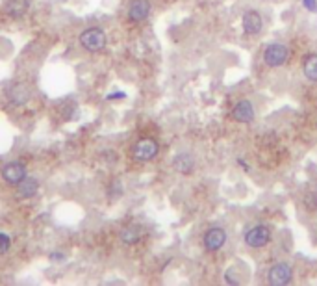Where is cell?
Returning a JSON list of instances; mask_svg holds the SVG:
<instances>
[{
  "label": "cell",
  "instance_id": "obj_21",
  "mask_svg": "<svg viewBox=\"0 0 317 286\" xmlns=\"http://www.w3.org/2000/svg\"><path fill=\"white\" fill-rule=\"evenodd\" d=\"M126 97V93H123V91H117V93H112V95H108V101H113V99H124Z\"/></svg>",
  "mask_w": 317,
  "mask_h": 286
},
{
  "label": "cell",
  "instance_id": "obj_23",
  "mask_svg": "<svg viewBox=\"0 0 317 286\" xmlns=\"http://www.w3.org/2000/svg\"><path fill=\"white\" fill-rule=\"evenodd\" d=\"M237 162H239V166H243V169H247V171H249V166H247V164H245V162H243L241 158H239V160H237Z\"/></svg>",
  "mask_w": 317,
  "mask_h": 286
},
{
  "label": "cell",
  "instance_id": "obj_11",
  "mask_svg": "<svg viewBox=\"0 0 317 286\" xmlns=\"http://www.w3.org/2000/svg\"><path fill=\"white\" fill-rule=\"evenodd\" d=\"M39 192V182L38 178L33 177H24L21 182L17 184V195L21 197V199H32L36 197Z\"/></svg>",
  "mask_w": 317,
  "mask_h": 286
},
{
  "label": "cell",
  "instance_id": "obj_5",
  "mask_svg": "<svg viewBox=\"0 0 317 286\" xmlns=\"http://www.w3.org/2000/svg\"><path fill=\"white\" fill-rule=\"evenodd\" d=\"M291 279H293V271L288 264L284 262H280V264H274L267 273V281L269 284L273 286H284V284H290Z\"/></svg>",
  "mask_w": 317,
  "mask_h": 286
},
{
  "label": "cell",
  "instance_id": "obj_18",
  "mask_svg": "<svg viewBox=\"0 0 317 286\" xmlns=\"http://www.w3.org/2000/svg\"><path fill=\"white\" fill-rule=\"evenodd\" d=\"M11 247V238L4 232H0V255H6Z\"/></svg>",
  "mask_w": 317,
  "mask_h": 286
},
{
  "label": "cell",
  "instance_id": "obj_9",
  "mask_svg": "<svg viewBox=\"0 0 317 286\" xmlns=\"http://www.w3.org/2000/svg\"><path fill=\"white\" fill-rule=\"evenodd\" d=\"M262 26H264V21H262V15L258 11H247L243 15V32L245 34L256 36V34L262 32Z\"/></svg>",
  "mask_w": 317,
  "mask_h": 286
},
{
  "label": "cell",
  "instance_id": "obj_16",
  "mask_svg": "<svg viewBox=\"0 0 317 286\" xmlns=\"http://www.w3.org/2000/svg\"><path fill=\"white\" fill-rule=\"evenodd\" d=\"M302 69H304V75H306L308 80L317 82V54L308 56L304 59V67Z\"/></svg>",
  "mask_w": 317,
  "mask_h": 286
},
{
  "label": "cell",
  "instance_id": "obj_2",
  "mask_svg": "<svg viewBox=\"0 0 317 286\" xmlns=\"http://www.w3.org/2000/svg\"><path fill=\"white\" fill-rule=\"evenodd\" d=\"M158 151H160V145H158L156 140L152 138H143L132 147V156L137 160V162H149L152 158L156 156Z\"/></svg>",
  "mask_w": 317,
  "mask_h": 286
},
{
  "label": "cell",
  "instance_id": "obj_1",
  "mask_svg": "<svg viewBox=\"0 0 317 286\" xmlns=\"http://www.w3.org/2000/svg\"><path fill=\"white\" fill-rule=\"evenodd\" d=\"M78 41H80L82 49H86L87 52H98V50H102L106 47V34H104L102 28L91 26L86 28L80 34Z\"/></svg>",
  "mask_w": 317,
  "mask_h": 286
},
{
  "label": "cell",
  "instance_id": "obj_3",
  "mask_svg": "<svg viewBox=\"0 0 317 286\" xmlns=\"http://www.w3.org/2000/svg\"><path fill=\"white\" fill-rule=\"evenodd\" d=\"M290 58V49L282 43H273L269 45L264 52V61L269 67H280L286 63V59Z\"/></svg>",
  "mask_w": 317,
  "mask_h": 286
},
{
  "label": "cell",
  "instance_id": "obj_13",
  "mask_svg": "<svg viewBox=\"0 0 317 286\" xmlns=\"http://www.w3.org/2000/svg\"><path fill=\"white\" fill-rule=\"evenodd\" d=\"M232 117L239 123H251L254 119V108L249 101H239L232 110Z\"/></svg>",
  "mask_w": 317,
  "mask_h": 286
},
{
  "label": "cell",
  "instance_id": "obj_15",
  "mask_svg": "<svg viewBox=\"0 0 317 286\" xmlns=\"http://www.w3.org/2000/svg\"><path fill=\"white\" fill-rule=\"evenodd\" d=\"M172 168L177 169L178 173L188 175V173H191L193 171V168H195L193 156H191L189 152H182V154H178V156L174 158V162H172Z\"/></svg>",
  "mask_w": 317,
  "mask_h": 286
},
{
  "label": "cell",
  "instance_id": "obj_7",
  "mask_svg": "<svg viewBox=\"0 0 317 286\" xmlns=\"http://www.w3.org/2000/svg\"><path fill=\"white\" fill-rule=\"evenodd\" d=\"M151 13V2L149 0H132L128 8V19L134 22L145 21Z\"/></svg>",
  "mask_w": 317,
  "mask_h": 286
},
{
  "label": "cell",
  "instance_id": "obj_12",
  "mask_svg": "<svg viewBox=\"0 0 317 286\" xmlns=\"http://www.w3.org/2000/svg\"><path fill=\"white\" fill-rule=\"evenodd\" d=\"M28 10H30V0H8V4L4 6V13L11 19H21L26 15Z\"/></svg>",
  "mask_w": 317,
  "mask_h": 286
},
{
  "label": "cell",
  "instance_id": "obj_10",
  "mask_svg": "<svg viewBox=\"0 0 317 286\" xmlns=\"http://www.w3.org/2000/svg\"><path fill=\"white\" fill-rule=\"evenodd\" d=\"M226 242V232L223 229H210L204 234V247L208 251H219Z\"/></svg>",
  "mask_w": 317,
  "mask_h": 286
},
{
  "label": "cell",
  "instance_id": "obj_4",
  "mask_svg": "<svg viewBox=\"0 0 317 286\" xmlns=\"http://www.w3.org/2000/svg\"><path fill=\"white\" fill-rule=\"evenodd\" d=\"M269 240H271V231L265 225H256V227L249 229L247 234H245V243H247L249 247L254 249L265 247L269 243Z\"/></svg>",
  "mask_w": 317,
  "mask_h": 286
},
{
  "label": "cell",
  "instance_id": "obj_8",
  "mask_svg": "<svg viewBox=\"0 0 317 286\" xmlns=\"http://www.w3.org/2000/svg\"><path fill=\"white\" fill-rule=\"evenodd\" d=\"M8 101L13 106H24L30 101V87L26 84H13L8 91Z\"/></svg>",
  "mask_w": 317,
  "mask_h": 286
},
{
  "label": "cell",
  "instance_id": "obj_20",
  "mask_svg": "<svg viewBox=\"0 0 317 286\" xmlns=\"http://www.w3.org/2000/svg\"><path fill=\"white\" fill-rule=\"evenodd\" d=\"M302 4L308 11H317V0H302Z\"/></svg>",
  "mask_w": 317,
  "mask_h": 286
},
{
  "label": "cell",
  "instance_id": "obj_17",
  "mask_svg": "<svg viewBox=\"0 0 317 286\" xmlns=\"http://www.w3.org/2000/svg\"><path fill=\"white\" fill-rule=\"evenodd\" d=\"M304 205H306L308 210H312V212L317 210V192H310V194L304 197Z\"/></svg>",
  "mask_w": 317,
  "mask_h": 286
},
{
  "label": "cell",
  "instance_id": "obj_19",
  "mask_svg": "<svg viewBox=\"0 0 317 286\" xmlns=\"http://www.w3.org/2000/svg\"><path fill=\"white\" fill-rule=\"evenodd\" d=\"M225 281L228 282V284H239V281H237V277H234V271H226L225 273Z\"/></svg>",
  "mask_w": 317,
  "mask_h": 286
},
{
  "label": "cell",
  "instance_id": "obj_14",
  "mask_svg": "<svg viewBox=\"0 0 317 286\" xmlns=\"http://www.w3.org/2000/svg\"><path fill=\"white\" fill-rule=\"evenodd\" d=\"M141 238H143V227L135 225V223H132V225L121 231V242L126 243V245H134V243L139 242Z\"/></svg>",
  "mask_w": 317,
  "mask_h": 286
},
{
  "label": "cell",
  "instance_id": "obj_6",
  "mask_svg": "<svg viewBox=\"0 0 317 286\" xmlns=\"http://www.w3.org/2000/svg\"><path fill=\"white\" fill-rule=\"evenodd\" d=\"M24 177H26V166L22 162H19V160L8 162L4 168H2V178H4L8 184L17 186Z\"/></svg>",
  "mask_w": 317,
  "mask_h": 286
},
{
  "label": "cell",
  "instance_id": "obj_22",
  "mask_svg": "<svg viewBox=\"0 0 317 286\" xmlns=\"http://www.w3.org/2000/svg\"><path fill=\"white\" fill-rule=\"evenodd\" d=\"M50 259H52V260H63V255H61V253H52V255H50Z\"/></svg>",
  "mask_w": 317,
  "mask_h": 286
}]
</instances>
